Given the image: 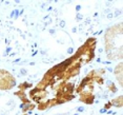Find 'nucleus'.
Returning <instances> with one entry per match:
<instances>
[{
  "mask_svg": "<svg viewBox=\"0 0 123 115\" xmlns=\"http://www.w3.org/2000/svg\"><path fill=\"white\" fill-rule=\"evenodd\" d=\"M96 44V38H88L74 55L49 69L29 92L31 101L37 105L39 110L44 111L74 99L75 78L78 77L83 67L94 59Z\"/></svg>",
  "mask_w": 123,
  "mask_h": 115,
  "instance_id": "obj_1",
  "label": "nucleus"
},
{
  "mask_svg": "<svg viewBox=\"0 0 123 115\" xmlns=\"http://www.w3.org/2000/svg\"><path fill=\"white\" fill-rule=\"evenodd\" d=\"M103 74L104 70H94L81 81L76 89V92L80 96V101L86 105H92L94 102L97 92H99L105 82Z\"/></svg>",
  "mask_w": 123,
  "mask_h": 115,
  "instance_id": "obj_2",
  "label": "nucleus"
},
{
  "mask_svg": "<svg viewBox=\"0 0 123 115\" xmlns=\"http://www.w3.org/2000/svg\"><path fill=\"white\" fill-rule=\"evenodd\" d=\"M105 50L110 59L122 58V23L111 27L106 32Z\"/></svg>",
  "mask_w": 123,
  "mask_h": 115,
  "instance_id": "obj_3",
  "label": "nucleus"
},
{
  "mask_svg": "<svg viewBox=\"0 0 123 115\" xmlns=\"http://www.w3.org/2000/svg\"><path fill=\"white\" fill-rule=\"evenodd\" d=\"M16 86V79L9 71L0 69V90H11Z\"/></svg>",
  "mask_w": 123,
  "mask_h": 115,
  "instance_id": "obj_4",
  "label": "nucleus"
},
{
  "mask_svg": "<svg viewBox=\"0 0 123 115\" xmlns=\"http://www.w3.org/2000/svg\"><path fill=\"white\" fill-rule=\"evenodd\" d=\"M23 115H29V114H23Z\"/></svg>",
  "mask_w": 123,
  "mask_h": 115,
  "instance_id": "obj_5",
  "label": "nucleus"
}]
</instances>
